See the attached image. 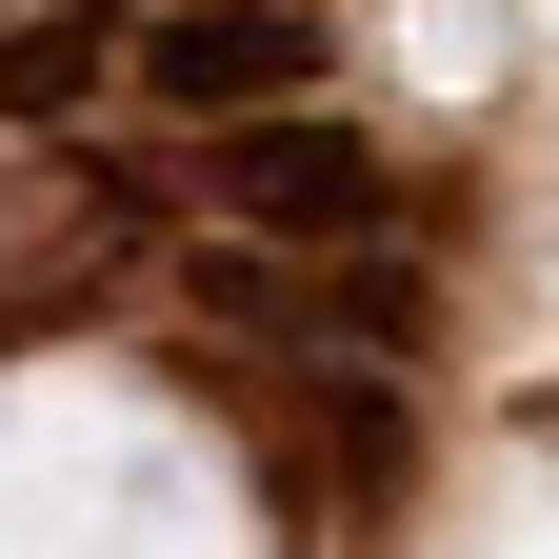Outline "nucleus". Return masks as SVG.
I'll return each instance as SVG.
<instances>
[{"label": "nucleus", "mask_w": 559, "mask_h": 559, "mask_svg": "<svg viewBox=\"0 0 559 559\" xmlns=\"http://www.w3.org/2000/svg\"><path fill=\"white\" fill-rule=\"evenodd\" d=\"M120 81L160 100V120H300L320 100V0H160V21L120 40Z\"/></svg>", "instance_id": "f257e3e1"}, {"label": "nucleus", "mask_w": 559, "mask_h": 559, "mask_svg": "<svg viewBox=\"0 0 559 559\" xmlns=\"http://www.w3.org/2000/svg\"><path fill=\"white\" fill-rule=\"evenodd\" d=\"M221 221L320 240V260H340V240H380V160H360L320 100H300V120H240V140H221Z\"/></svg>", "instance_id": "f03ea898"}, {"label": "nucleus", "mask_w": 559, "mask_h": 559, "mask_svg": "<svg viewBox=\"0 0 559 559\" xmlns=\"http://www.w3.org/2000/svg\"><path fill=\"white\" fill-rule=\"evenodd\" d=\"M100 81H120V21H81V0H40V21H0V120H21V140L100 120Z\"/></svg>", "instance_id": "7ed1b4c3"}]
</instances>
